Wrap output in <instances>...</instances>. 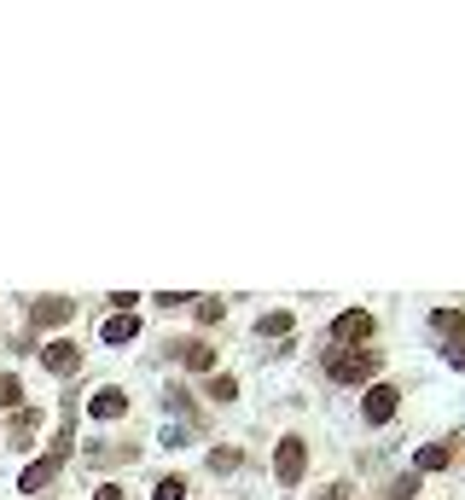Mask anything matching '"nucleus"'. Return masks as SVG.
Returning <instances> with one entry per match:
<instances>
[{
	"instance_id": "obj_1",
	"label": "nucleus",
	"mask_w": 465,
	"mask_h": 500,
	"mask_svg": "<svg viewBox=\"0 0 465 500\" xmlns=\"http://www.w3.org/2000/svg\"><path fill=\"white\" fill-rule=\"evenodd\" d=\"M378 367H384V349H373V344L326 355V378H332V384H373Z\"/></svg>"
},
{
	"instance_id": "obj_2",
	"label": "nucleus",
	"mask_w": 465,
	"mask_h": 500,
	"mask_svg": "<svg viewBox=\"0 0 465 500\" xmlns=\"http://www.w3.org/2000/svg\"><path fill=\"white\" fill-rule=\"evenodd\" d=\"M303 471H309V443L303 436H279L274 443V483L279 489H297Z\"/></svg>"
},
{
	"instance_id": "obj_3",
	"label": "nucleus",
	"mask_w": 465,
	"mask_h": 500,
	"mask_svg": "<svg viewBox=\"0 0 465 500\" xmlns=\"http://www.w3.org/2000/svg\"><path fill=\"white\" fill-rule=\"evenodd\" d=\"M41 367L53 378H76L82 373V344H76V338H53V344L41 349Z\"/></svg>"
},
{
	"instance_id": "obj_4",
	"label": "nucleus",
	"mask_w": 465,
	"mask_h": 500,
	"mask_svg": "<svg viewBox=\"0 0 465 500\" xmlns=\"http://www.w3.org/2000/svg\"><path fill=\"white\" fill-rule=\"evenodd\" d=\"M70 314H76V303H70V297H35V303H23L30 332H41V326H65Z\"/></svg>"
},
{
	"instance_id": "obj_5",
	"label": "nucleus",
	"mask_w": 465,
	"mask_h": 500,
	"mask_svg": "<svg viewBox=\"0 0 465 500\" xmlns=\"http://www.w3.org/2000/svg\"><path fill=\"white\" fill-rule=\"evenodd\" d=\"M431 326L448 338V367H460V373H465V314H460V309H436V314H431Z\"/></svg>"
},
{
	"instance_id": "obj_6",
	"label": "nucleus",
	"mask_w": 465,
	"mask_h": 500,
	"mask_svg": "<svg viewBox=\"0 0 465 500\" xmlns=\"http://www.w3.org/2000/svg\"><path fill=\"white\" fill-rule=\"evenodd\" d=\"M122 413H128V390H122V384H100L88 396V419L111 425V419H122Z\"/></svg>"
},
{
	"instance_id": "obj_7",
	"label": "nucleus",
	"mask_w": 465,
	"mask_h": 500,
	"mask_svg": "<svg viewBox=\"0 0 465 500\" xmlns=\"http://www.w3.org/2000/svg\"><path fill=\"white\" fill-rule=\"evenodd\" d=\"M169 355H175L187 373H215V349L204 344V338H175V344H169Z\"/></svg>"
},
{
	"instance_id": "obj_8",
	"label": "nucleus",
	"mask_w": 465,
	"mask_h": 500,
	"mask_svg": "<svg viewBox=\"0 0 465 500\" xmlns=\"http://www.w3.org/2000/svg\"><path fill=\"white\" fill-rule=\"evenodd\" d=\"M332 338H338V344H355V349L373 344V314H366V309H344L332 320Z\"/></svg>"
},
{
	"instance_id": "obj_9",
	"label": "nucleus",
	"mask_w": 465,
	"mask_h": 500,
	"mask_svg": "<svg viewBox=\"0 0 465 500\" xmlns=\"http://www.w3.org/2000/svg\"><path fill=\"white\" fill-rule=\"evenodd\" d=\"M6 436H12L6 448L30 454V448H35V436H41V408H18V413H12V425H6Z\"/></svg>"
},
{
	"instance_id": "obj_10",
	"label": "nucleus",
	"mask_w": 465,
	"mask_h": 500,
	"mask_svg": "<svg viewBox=\"0 0 465 500\" xmlns=\"http://www.w3.org/2000/svg\"><path fill=\"white\" fill-rule=\"evenodd\" d=\"M396 401H401V390H396V384H366V401H361V419H366V425H384L390 413H396Z\"/></svg>"
},
{
	"instance_id": "obj_11",
	"label": "nucleus",
	"mask_w": 465,
	"mask_h": 500,
	"mask_svg": "<svg viewBox=\"0 0 465 500\" xmlns=\"http://www.w3.org/2000/svg\"><path fill=\"white\" fill-rule=\"evenodd\" d=\"M134 338H140V314H111V320L100 326V344H111V349L134 344Z\"/></svg>"
},
{
	"instance_id": "obj_12",
	"label": "nucleus",
	"mask_w": 465,
	"mask_h": 500,
	"mask_svg": "<svg viewBox=\"0 0 465 500\" xmlns=\"http://www.w3.org/2000/svg\"><path fill=\"white\" fill-rule=\"evenodd\" d=\"M448 460H454V448H448V443H431V448H419V460H413V471H443Z\"/></svg>"
},
{
	"instance_id": "obj_13",
	"label": "nucleus",
	"mask_w": 465,
	"mask_h": 500,
	"mask_svg": "<svg viewBox=\"0 0 465 500\" xmlns=\"http://www.w3.org/2000/svg\"><path fill=\"white\" fill-rule=\"evenodd\" d=\"M204 396H210V401H239V378H232V373H210Z\"/></svg>"
},
{
	"instance_id": "obj_14",
	"label": "nucleus",
	"mask_w": 465,
	"mask_h": 500,
	"mask_svg": "<svg viewBox=\"0 0 465 500\" xmlns=\"http://www.w3.org/2000/svg\"><path fill=\"white\" fill-rule=\"evenodd\" d=\"M0 408H6V413L23 408V378L18 373H0Z\"/></svg>"
},
{
	"instance_id": "obj_15",
	"label": "nucleus",
	"mask_w": 465,
	"mask_h": 500,
	"mask_svg": "<svg viewBox=\"0 0 465 500\" xmlns=\"http://www.w3.org/2000/svg\"><path fill=\"white\" fill-rule=\"evenodd\" d=\"M291 326H297V320H291L285 309H274V314H262V320H256V332H262V338H285Z\"/></svg>"
},
{
	"instance_id": "obj_16",
	"label": "nucleus",
	"mask_w": 465,
	"mask_h": 500,
	"mask_svg": "<svg viewBox=\"0 0 465 500\" xmlns=\"http://www.w3.org/2000/svg\"><path fill=\"white\" fill-rule=\"evenodd\" d=\"M152 500H187V478H180V471H169V478H157Z\"/></svg>"
},
{
	"instance_id": "obj_17",
	"label": "nucleus",
	"mask_w": 465,
	"mask_h": 500,
	"mask_svg": "<svg viewBox=\"0 0 465 500\" xmlns=\"http://www.w3.org/2000/svg\"><path fill=\"white\" fill-rule=\"evenodd\" d=\"M413 495H419V471H408V478H396L384 489V500H413Z\"/></svg>"
},
{
	"instance_id": "obj_18",
	"label": "nucleus",
	"mask_w": 465,
	"mask_h": 500,
	"mask_svg": "<svg viewBox=\"0 0 465 500\" xmlns=\"http://www.w3.org/2000/svg\"><path fill=\"white\" fill-rule=\"evenodd\" d=\"M239 466H244L239 448H215V454H210V471H239Z\"/></svg>"
},
{
	"instance_id": "obj_19",
	"label": "nucleus",
	"mask_w": 465,
	"mask_h": 500,
	"mask_svg": "<svg viewBox=\"0 0 465 500\" xmlns=\"http://www.w3.org/2000/svg\"><path fill=\"white\" fill-rule=\"evenodd\" d=\"M157 309H187V303H198V297H192V291H157Z\"/></svg>"
},
{
	"instance_id": "obj_20",
	"label": "nucleus",
	"mask_w": 465,
	"mask_h": 500,
	"mask_svg": "<svg viewBox=\"0 0 465 500\" xmlns=\"http://www.w3.org/2000/svg\"><path fill=\"white\" fill-rule=\"evenodd\" d=\"M222 314H227V309H222V297H198V320H204V326H215Z\"/></svg>"
},
{
	"instance_id": "obj_21",
	"label": "nucleus",
	"mask_w": 465,
	"mask_h": 500,
	"mask_svg": "<svg viewBox=\"0 0 465 500\" xmlns=\"http://www.w3.org/2000/svg\"><path fill=\"white\" fill-rule=\"evenodd\" d=\"M93 500H128V495H122L117 483H100V489H93Z\"/></svg>"
},
{
	"instance_id": "obj_22",
	"label": "nucleus",
	"mask_w": 465,
	"mask_h": 500,
	"mask_svg": "<svg viewBox=\"0 0 465 500\" xmlns=\"http://www.w3.org/2000/svg\"><path fill=\"white\" fill-rule=\"evenodd\" d=\"M0 431H6V425H0Z\"/></svg>"
}]
</instances>
